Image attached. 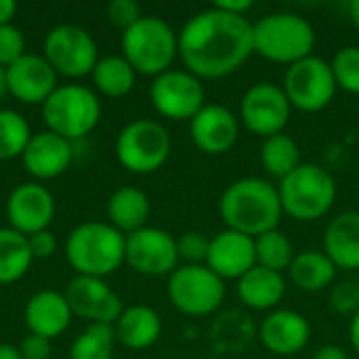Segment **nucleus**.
I'll return each instance as SVG.
<instances>
[{"label":"nucleus","mask_w":359,"mask_h":359,"mask_svg":"<svg viewBox=\"0 0 359 359\" xmlns=\"http://www.w3.org/2000/svg\"><path fill=\"white\" fill-rule=\"evenodd\" d=\"M252 53V23L217 6L200 11L179 32V57L200 80H219L238 72Z\"/></svg>","instance_id":"obj_1"},{"label":"nucleus","mask_w":359,"mask_h":359,"mask_svg":"<svg viewBox=\"0 0 359 359\" xmlns=\"http://www.w3.org/2000/svg\"><path fill=\"white\" fill-rule=\"evenodd\" d=\"M219 215L227 229L259 238L278 229L284 210L273 183L259 177H244L227 185L221 194Z\"/></svg>","instance_id":"obj_2"},{"label":"nucleus","mask_w":359,"mask_h":359,"mask_svg":"<svg viewBox=\"0 0 359 359\" xmlns=\"http://www.w3.org/2000/svg\"><path fill=\"white\" fill-rule=\"evenodd\" d=\"M65 257L78 276L103 280L126 261V238L107 223H84L69 233Z\"/></svg>","instance_id":"obj_3"},{"label":"nucleus","mask_w":359,"mask_h":359,"mask_svg":"<svg viewBox=\"0 0 359 359\" xmlns=\"http://www.w3.org/2000/svg\"><path fill=\"white\" fill-rule=\"evenodd\" d=\"M255 53L263 59L292 65L313 55L316 29L297 13H271L252 25Z\"/></svg>","instance_id":"obj_4"},{"label":"nucleus","mask_w":359,"mask_h":359,"mask_svg":"<svg viewBox=\"0 0 359 359\" xmlns=\"http://www.w3.org/2000/svg\"><path fill=\"white\" fill-rule=\"evenodd\" d=\"M282 210L309 223L326 217L337 202V181L320 164H301L278 185Z\"/></svg>","instance_id":"obj_5"},{"label":"nucleus","mask_w":359,"mask_h":359,"mask_svg":"<svg viewBox=\"0 0 359 359\" xmlns=\"http://www.w3.org/2000/svg\"><path fill=\"white\" fill-rule=\"evenodd\" d=\"M124 59L137 74L160 76L179 55V34L160 17H141L122 34Z\"/></svg>","instance_id":"obj_6"},{"label":"nucleus","mask_w":359,"mask_h":359,"mask_svg":"<svg viewBox=\"0 0 359 359\" xmlns=\"http://www.w3.org/2000/svg\"><path fill=\"white\" fill-rule=\"evenodd\" d=\"M42 118L50 133L69 143L86 137L101 118V103L97 95L82 84L57 86L42 103Z\"/></svg>","instance_id":"obj_7"},{"label":"nucleus","mask_w":359,"mask_h":359,"mask_svg":"<svg viewBox=\"0 0 359 359\" xmlns=\"http://www.w3.org/2000/svg\"><path fill=\"white\" fill-rule=\"evenodd\" d=\"M168 299L185 316L204 318L225 301V280L206 265H181L168 278Z\"/></svg>","instance_id":"obj_8"},{"label":"nucleus","mask_w":359,"mask_h":359,"mask_svg":"<svg viewBox=\"0 0 359 359\" xmlns=\"http://www.w3.org/2000/svg\"><path fill=\"white\" fill-rule=\"evenodd\" d=\"M282 90L288 97L292 109L318 114L332 103L339 86L330 63L322 57L311 55L286 69Z\"/></svg>","instance_id":"obj_9"},{"label":"nucleus","mask_w":359,"mask_h":359,"mask_svg":"<svg viewBox=\"0 0 359 359\" xmlns=\"http://www.w3.org/2000/svg\"><path fill=\"white\" fill-rule=\"evenodd\" d=\"M116 156L135 175L156 172L170 156V135L154 120H135L118 135Z\"/></svg>","instance_id":"obj_10"},{"label":"nucleus","mask_w":359,"mask_h":359,"mask_svg":"<svg viewBox=\"0 0 359 359\" xmlns=\"http://www.w3.org/2000/svg\"><path fill=\"white\" fill-rule=\"evenodd\" d=\"M44 59L48 65L67 78L93 74L99 53L93 36L80 25H57L46 34Z\"/></svg>","instance_id":"obj_11"},{"label":"nucleus","mask_w":359,"mask_h":359,"mask_svg":"<svg viewBox=\"0 0 359 359\" xmlns=\"http://www.w3.org/2000/svg\"><path fill=\"white\" fill-rule=\"evenodd\" d=\"M292 118V105L282 86L259 82L250 86L240 101V122L257 137H273L284 133Z\"/></svg>","instance_id":"obj_12"},{"label":"nucleus","mask_w":359,"mask_h":359,"mask_svg":"<svg viewBox=\"0 0 359 359\" xmlns=\"http://www.w3.org/2000/svg\"><path fill=\"white\" fill-rule=\"evenodd\" d=\"M149 99L156 111L170 120H191L206 103L204 84L187 69H168L154 78Z\"/></svg>","instance_id":"obj_13"},{"label":"nucleus","mask_w":359,"mask_h":359,"mask_svg":"<svg viewBox=\"0 0 359 359\" xmlns=\"http://www.w3.org/2000/svg\"><path fill=\"white\" fill-rule=\"evenodd\" d=\"M126 263L143 276H170L179 267L177 240L158 227H143L135 233H128Z\"/></svg>","instance_id":"obj_14"},{"label":"nucleus","mask_w":359,"mask_h":359,"mask_svg":"<svg viewBox=\"0 0 359 359\" xmlns=\"http://www.w3.org/2000/svg\"><path fill=\"white\" fill-rule=\"evenodd\" d=\"M65 301L72 313L90 320L93 324L116 326L122 316V301L101 278L78 276L65 288Z\"/></svg>","instance_id":"obj_15"},{"label":"nucleus","mask_w":359,"mask_h":359,"mask_svg":"<svg viewBox=\"0 0 359 359\" xmlns=\"http://www.w3.org/2000/svg\"><path fill=\"white\" fill-rule=\"evenodd\" d=\"M189 135L194 145L208 156L227 154L240 137V118L217 103H206L191 120Z\"/></svg>","instance_id":"obj_16"},{"label":"nucleus","mask_w":359,"mask_h":359,"mask_svg":"<svg viewBox=\"0 0 359 359\" xmlns=\"http://www.w3.org/2000/svg\"><path fill=\"white\" fill-rule=\"evenodd\" d=\"M263 347L284 359H294L311 339V326L307 318L294 309H273L265 316L259 328Z\"/></svg>","instance_id":"obj_17"},{"label":"nucleus","mask_w":359,"mask_h":359,"mask_svg":"<svg viewBox=\"0 0 359 359\" xmlns=\"http://www.w3.org/2000/svg\"><path fill=\"white\" fill-rule=\"evenodd\" d=\"M55 215V200L50 191L36 183H23L15 187L6 200V217L11 229L32 236L44 231Z\"/></svg>","instance_id":"obj_18"},{"label":"nucleus","mask_w":359,"mask_h":359,"mask_svg":"<svg viewBox=\"0 0 359 359\" xmlns=\"http://www.w3.org/2000/svg\"><path fill=\"white\" fill-rule=\"evenodd\" d=\"M6 88L21 103H44L57 88V72L44 57L23 55L6 67Z\"/></svg>","instance_id":"obj_19"},{"label":"nucleus","mask_w":359,"mask_h":359,"mask_svg":"<svg viewBox=\"0 0 359 359\" xmlns=\"http://www.w3.org/2000/svg\"><path fill=\"white\" fill-rule=\"evenodd\" d=\"M257 265L255 238L233 229L219 231L210 238L206 267L221 280H240Z\"/></svg>","instance_id":"obj_20"},{"label":"nucleus","mask_w":359,"mask_h":359,"mask_svg":"<svg viewBox=\"0 0 359 359\" xmlns=\"http://www.w3.org/2000/svg\"><path fill=\"white\" fill-rule=\"evenodd\" d=\"M72 143L50 130L32 135L25 151L21 154L23 168L36 179H55L72 164Z\"/></svg>","instance_id":"obj_21"},{"label":"nucleus","mask_w":359,"mask_h":359,"mask_svg":"<svg viewBox=\"0 0 359 359\" xmlns=\"http://www.w3.org/2000/svg\"><path fill=\"white\" fill-rule=\"evenodd\" d=\"M72 316L74 313L65 297L55 290H42L34 294L25 305V324L29 334H38L48 341L67 330Z\"/></svg>","instance_id":"obj_22"},{"label":"nucleus","mask_w":359,"mask_h":359,"mask_svg":"<svg viewBox=\"0 0 359 359\" xmlns=\"http://www.w3.org/2000/svg\"><path fill=\"white\" fill-rule=\"evenodd\" d=\"M324 252L337 269H359V212L347 210L334 217L324 233Z\"/></svg>","instance_id":"obj_23"},{"label":"nucleus","mask_w":359,"mask_h":359,"mask_svg":"<svg viewBox=\"0 0 359 359\" xmlns=\"http://www.w3.org/2000/svg\"><path fill=\"white\" fill-rule=\"evenodd\" d=\"M286 294V280L282 273L255 265L238 280L240 301L255 311H273Z\"/></svg>","instance_id":"obj_24"},{"label":"nucleus","mask_w":359,"mask_h":359,"mask_svg":"<svg viewBox=\"0 0 359 359\" xmlns=\"http://www.w3.org/2000/svg\"><path fill=\"white\" fill-rule=\"evenodd\" d=\"M116 339L128 349H147L162 334V320L158 311L145 305H135L122 311L114 326Z\"/></svg>","instance_id":"obj_25"},{"label":"nucleus","mask_w":359,"mask_h":359,"mask_svg":"<svg viewBox=\"0 0 359 359\" xmlns=\"http://www.w3.org/2000/svg\"><path fill=\"white\" fill-rule=\"evenodd\" d=\"M337 271V265L324 250H303L294 255L288 278L303 292H320L334 282Z\"/></svg>","instance_id":"obj_26"},{"label":"nucleus","mask_w":359,"mask_h":359,"mask_svg":"<svg viewBox=\"0 0 359 359\" xmlns=\"http://www.w3.org/2000/svg\"><path fill=\"white\" fill-rule=\"evenodd\" d=\"M107 215L111 227H116L120 233H135L145 227L149 217V198L137 187H120L107 202Z\"/></svg>","instance_id":"obj_27"},{"label":"nucleus","mask_w":359,"mask_h":359,"mask_svg":"<svg viewBox=\"0 0 359 359\" xmlns=\"http://www.w3.org/2000/svg\"><path fill=\"white\" fill-rule=\"evenodd\" d=\"M34 257L29 252L27 236L15 229H0V284H13L21 280Z\"/></svg>","instance_id":"obj_28"},{"label":"nucleus","mask_w":359,"mask_h":359,"mask_svg":"<svg viewBox=\"0 0 359 359\" xmlns=\"http://www.w3.org/2000/svg\"><path fill=\"white\" fill-rule=\"evenodd\" d=\"M261 162H263V168L280 181L303 164L301 162V149H299L297 141L286 133L267 137L263 141Z\"/></svg>","instance_id":"obj_29"},{"label":"nucleus","mask_w":359,"mask_h":359,"mask_svg":"<svg viewBox=\"0 0 359 359\" xmlns=\"http://www.w3.org/2000/svg\"><path fill=\"white\" fill-rule=\"evenodd\" d=\"M137 72L124 57H103L93 69L95 86L107 97H124L135 86Z\"/></svg>","instance_id":"obj_30"},{"label":"nucleus","mask_w":359,"mask_h":359,"mask_svg":"<svg viewBox=\"0 0 359 359\" xmlns=\"http://www.w3.org/2000/svg\"><path fill=\"white\" fill-rule=\"evenodd\" d=\"M255 255H257V265L284 273L292 265L294 248L286 233H282L280 229H273L255 238Z\"/></svg>","instance_id":"obj_31"},{"label":"nucleus","mask_w":359,"mask_h":359,"mask_svg":"<svg viewBox=\"0 0 359 359\" xmlns=\"http://www.w3.org/2000/svg\"><path fill=\"white\" fill-rule=\"evenodd\" d=\"M116 330L105 324H90L72 345L69 359H111Z\"/></svg>","instance_id":"obj_32"},{"label":"nucleus","mask_w":359,"mask_h":359,"mask_svg":"<svg viewBox=\"0 0 359 359\" xmlns=\"http://www.w3.org/2000/svg\"><path fill=\"white\" fill-rule=\"evenodd\" d=\"M29 139L32 133L27 120L13 109H0V160L21 156Z\"/></svg>","instance_id":"obj_33"},{"label":"nucleus","mask_w":359,"mask_h":359,"mask_svg":"<svg viewBox=\"0 0 359 359\" xmlns=\"http://www.w3.org/2000/svg\"><path fill=\"white\" fill-rule=\"evenodd\" d=\"M337 86L359 95V46H343L330 61Z\"/></svg>","instance_id":"obj_34"},{"label":"nucleus","mask_w":359,"mask_h":359,"mask_svg":"<svg viewBox=\"0 0 359 359\" xmlns=\"http://www.w3.org/2000/svg\"><path fill=\"white\" fill-rule=\"evenodd\" d=\"M208 248L210 238H206L202 231H185L177 238L179 261H185V265H206Z\"/></svg>","instance_id":"obj_35"},{"label":"nucleus","mask_w":359,"mask_h":359,"mask_svg":"<svg viewBox=\"0 0 359 359\" xmlns=\"http://www.w3.org/2000/svg\"><path fill=\"white\" fill-rule=\"evenodd\" d=\"M25 38L15 25H0V65L6 69L11 63L21 59L25 53Z\"/></svg>","instance_id":"obj_36"},{"label":"nucleus","mask_w":359,"mask_h":359,"mask_svg":"<svg viewBox=\"0 0 359 359\" xmlns=\"http://www.w3.org/2000/svg\"><path fill=\"white\" fill-rule=\"evenodd\" d=\"M107 17L114 25L128 29L130 25H135L143 15H141V6L135 0H114L107 6Z\"/></svg>","instance_id":"obj_37"},{"label":"nucleus","mask_w":359,"mask_h":359,"mask_svg":"<svg viewBox=\"0 0 359 359\" xmlns=\"http://www.w3.org/2000/svg\"><path fill=\"white\" fill-rule=\"evenodd\" d=\"M50 341L42 339L38 334H29L21 341L19 345V353L23 359H48L50 358Z\"/></svg>","instance_id":"obj_38"},{"label":"nucleus","mask_w":359,"mask_h":359,"mask_svg":"<svg viewBox=\"0 0 359 359\" xmlns=\"http://www.w3.org/2000/svg\"><path fill=\"white\" fill-rule=\"evenodd\" d=\"M27 244L34 259H46L57 250V238L48 229L27 236Z\"/></svg>","instance_id":"obj_39"},{"label":"nucleus","mask_w":359,"mask_h":359,"mask_svg":"<svg viewBox=\"0 0 359 359\" xmlns=\"http://www.w3.org/2000/svg\"><path fill=\"white\" fill-rule=\"evenodd\" d=\"M215 6L225 11V13H229V15L246 17V13L255 6V2L252 0H217Z\"/></svg>","instance_id":"obj_40"},{"label":"nucleus","mask_w":359,"mask_h":359,"mask_svg":"<svg viewBox=\"0 0 359 359\" xmlns=\"http://www.w3.org/2000/svg\"><path fill=\"white\" fill-rule=\"evenodd\" d=\"M311 359H351V358H349V353H347L343 347H339V345H324V347H320V349L313 353V358Z\"/></svg>","instance_id":"obj_41"},{"label":"nucleus","mask_w":359,"mask_h":359,"mask_svg":"<svg viewBox=\"0 0 359 359\" xmlns=\"http://www.w3.org/2000/svg\"><path fill=\"white\" fill-rule=\"evenodd\" d=\"M17 13V4L13 0H0V25H8Z\"/></svg>","instance_id":"obj_42"},{"label":"nucleus","mask_w":359,"mask_h":359,"mask_svg":"<svg viewBox=\"0 0 359 359\" xmlns=\"http://www.w3.org/2000/svg\"><path fill=\"white\" fill-rule=\"evenodd\" d=\"M349 341H351V347L355 349V353L359 355V309L353 313L351 324H349Z\"/></svg>","instance_id":"obj_43"},{"label":"nucleus","mask_w":359,"mask_h":359,"mask_svg":"<svg viewBox=\"0 0 359 359\" xmlns=\"http://www.w3.org/2000/svg\"><path fill=\"white\" fill-rule=\"evenodd\" d=\"M0 359H23L17 347L11 345H0Z\"/></svg>","instance_id":"obj_44"},{"label":"nucleus","mask_w":359,"mask_h":359,"mask_svg":"<svg viewBox=\"0 0 359 359\" xmlns=\"http://www.w3.org/2000/svg\"><path fill=\"white\" fill-rule=\"evenodd\" d=\"M349 17H351L353 25L359 29V0H351L349 2Z\"/></svg>","instance_id":"obj_45"},{"label":"nucleus","mask_w":359,"mask_h":359,"mask_svg":"<svg viewBox=\"0 0 359 359\" xmlns=\"http://www.w3.org/2000/svg\"><path fill=\"white\" fill-rule=\"evenodd\" d=\"M6 93H8V88H6V69L0 65V99H2Z\"/></svg>","instance_id":"obj_46"}]
</instances>
